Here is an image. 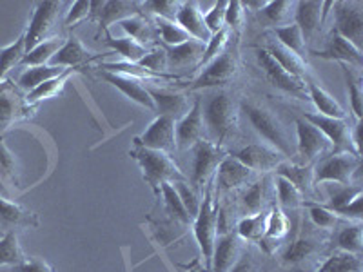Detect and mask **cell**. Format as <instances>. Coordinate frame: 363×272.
Returning <instances> with one entry per match:
<instances>
[{
    "label": "cell",
    "instance_id": "33",
    "mask_svg": "<svg viewBox=\"0 0 363 272\" xmlns=\"http://www.w3.org/2000/svg\"><path fill=\"white\" fill-rule=\"evenodd\" d=\"M267 216L269 212L260 210L256 215H249L240 218L236 223V234L242 242H252V244H260L262 238L265 236V229H267Z\"/></svg>",
    "mask_w": 363,
    "mask_h": 272
},
{
    "label": "cell",
    "instance_id": "58",
    "mask_svg": "<svg viewBox=\"0 0 363 272\" xmlns=\"http://www.w3.org/2000/svg\"><path fill=\"white\" fill-rule=\"evenodd\" d=\"M225 9L227 2H216V4H213V8L203 15V22H206L211 35L218 33V31H222V29L225 28Z\"/></svg>",
    "mask_w": 363,
    "mask_h": 272
},
{
    "label": "cell",
    "instance_id": "59",
    "mask_svg": "<svg viewBox=\"0 0 363 272\" xmlns=\"http://www.w3.org/2000/svg\"><path fill=\"white\" fill-rule=\"evenodd\" d=\"M89 15H91L89 0H77V2L71 4L66 18H64V28H74V26L80 24L82 21L89 18Z\"/></svg>",
    "mask_w": 363,
    "mask_h": 272
},
{
    "label": "cell",
    "instance_id": "24",
    "mask_svg": "<svg viewBox=\"0 0 363 272\" xmlns=\"http://www.w3.org/2000/svg\"><path fill=\"white\" fill-rule=\"evenodd\" d=\"M38 225L40 222L35 212L26 209L21 203L0 196V227H4L6 232L15 231V229H33Z\"/></svg>",
    "mask_w": 363,
    "mask_h": 272
},
{
    "label": "cell",
    "instance_id": "49",
    "mask_svg": "<svg viewBox=\"0 0 363 272\" xmlns=\"http://www.w3.org/2000/svg\"><path fill=\"white\" fill-rule=\"evenodd\" d=\"M155 29L160 35L162 42L165 47H173V45H180L184 42L191 40L189 33L184 31L177 22L173 21H164V18H155Z\"/></svg>",
    "mask_w": 363,
    "mask_h": 272
},
{
    "label": "cell",
    "instance_id": "15",
    "mask_svg": "<svg viewBox=\"0 0 363 272\" xmlns=\"http://www.w3.org/2000/svg\"><path fill=\"white\" fill-rule=\"evenodd\" d=\"M233 157L238 162L249 167L252 173H269V171H277L278 165L285 162L287 158L277 149L269 147L265 144H251L236 151Z\"/></svg>",
    "mask_w": 363,
    "mask_h": 272
},
{
    "label": "cell",
    "instance_id": "20",
    "mask_svg": "<svg viewBox=\"0 0 363 272\" xmlns=\"http://www.w3.org/2000/svg\"><path fill=\"white\" fill-rule=\"evenodd\" d=\"M147 91L153 98L155 113H158V116H167V118L178 122L182 116L189 113V98L184 93L164 89V87H151Z\"/></svg>",
    "mask_w": 363,
    "mask_h": 272
},
{
    "label": "cell",
    "instance_id": "57",
    "mask_svg": "<svg viewBox=\"0 0 363 272\" xmlns=\"http://www.w3.org/2000/svg\"><path fill=\"white\" fill-rule=\"evenodd\" d=\"M142 67H145L151 73L157 74H167L165 71L169 69L167 67V55H165L164 47H155V50H149V53L142 58L140 62Z\"/></svg>",
    "mask_w": 363,
    "mask_h": 272
},
{
    "label": "cell",
    "instance_id": "27",
    "mask_svg": "<svg viewBox=\"0 0 363 272\" xmlns=\"http://www.w3.org/2000/svg\"><path fill=\"white\" fill-rule=\"evenodd\" d=\"M165 55H167V67H177V69H184V67H193L199 66L200 60H202L203 50H206V44L202 42L191 40L184 42L180 45H173V47H165Z\"/></svg>",
    "mask_w": 363,
    "mask_h": 272
},
{
    "label": "cell",
    "instance_id": "48",
    "mask_svg": "<svg viewBox=\"0 0 363 272\" xmlns=\"http://www.w3.org/2000/svg\"><path fill=\"white\" fill-rule=\"evenodd\" d=\"M0 181H6L9 186L18 187V164L11 149L6 145L4 138L0 136Z\"/></svg>",
    "mask_w": 363,
    "mask_h": 272
},
{
    "label": "cell",
    "instance_id": "30",
    "mask_svg": "<svg viewBox=\"0 0 363 272\" xmlns=\"http://www.w3.org/2000/svg\"><path fill=\"white\" fill-rule=\"evenodd\" d=\"M265 51H267V53L271 55V57L274 58V60H277V62L280 64V66L284 67L287 73H291L293 76H296V79L303 80V76L307 74L306 58L298 57L296 53H293L291 50L284 47V45H281L278 40L269 42L267 47H265Z\"/></svg>",
    "mask_w": 363,
    "mask_h": 272
},
{
    "label": "cell",
    "instance_id": "5",
    "mask_svg": "<svg viewBox=\"0 0 363 272\" xmlns=\"http://www.w3.org/2000/svg\"><path fill=\"white\" fill-rule=\"evenodd\" d=\"M362 167V158L352 153H330L322 158L314 167V186L322 183H338V186H352V178Z\"/></svg>",
    "mask_w": 363,
    "mask_h": 272
},
{
    "label": "cell",
    "instance_id": "12",
    "mask_svg": "<svg viewBox=\"0 0 363 272\" xmlns=\"http://www.w3.org/2000/svg\"><path fill=\"white\" fill-rule=\"evenodd\" d=\"M256 58H258V64H260L265 76H267V80L272 86H277L278 89H281L284 93H287V95L294 96V98H309V95H307L306 80L296 79V76H293L291 73H287V71H285L284 67L265 51V47L256 50Z\"/></svg>",
    "mask_w": 363,
    "mask_h": 272
},
{
    "label": "cell",
    "instance_id": "13",
    "mask_svg": "<svg viewBox=\"0 0 363 272\" xmlns=\"http://www.w3.org/2000/svg\"><path fill=\"white\" fill-rule=\"evenodd\" d=\"M303 118L314 125L318 131H322L329 144L333 145V153H354L352 147V131L351 125L347 124L345 120L340 118H329V116H322L318 113H306ZM359 157V154H358Z\"/></svg>",
    "mask_w": 363,
    "mask_h": 272
},
{
    "label": "cell",
    "instance_id": "25",
    "mask_svg": "<svg viewBox=\"0 0 363 272\" xmlns=\"http://www.w3.org/2000/svg\"><path fill=\"white\" fill-rule=\"evenodd\" d=\"M96 55L87 50L84 42L79 37L71 35L67 40H64V45L58 50V53L51 58V66L66 67V69H82L84 64H87L91 58Z\"/></svg>",
    "mask_w": 363,
    "mask_h": 272
},
{
    "label": "cell",
    "instance_id": "26",
    "mask_svg": "<svg viewBox=\"0 0 363 272\" xmlns=\"http://www.w3.org/2000/svg\"><path fill=\"white\" fill-rule=\"evenodd\" d=\"M174 22L184 31H187L191 38L202 42V44H207L211 40V37H213L209 29H207L206 22H203V13L200 11L196 2H182L180 9H178L177 21Z\"/></svg>",
    "mask_w": 363,
    "mask_h": 272
},
{
    "label": "cell",
    "instance_id": "22",
    "mask_svg": "<svg viewBox=\"0 0 363 272\" xmlns=\"http://www.w3.org/2000/svg\"><path fill=\"white\" fill-rule=\"evenodd\" d=\"M215 181L222 191H233L240 189V187L251 183L256 173H252L249 167H245L242 162L236 160L235 157H225L222 164L216 169Z\"/></svg>",
    "mask_w": 363,
    "mask_h": 272
},
{
    "label": "cell",
    "instance_id": "34",
    "mask_svg": "<svg viewBox=\"0 0 363 272\" xmlns=\"http://www.w3.org/2000/svg\"><path fill=\"white\" fill-rule=\"evenodd\" d=\"M277 174L278 176H284L285 180H289L291 183H294V186H296L303 194L309 193V191L314 187L313 183L314 171L311 165L291 164L289 160H285L277 167Z\"/></svg>",
    "mask_w": 363,
    "mask_h": 272
},
{
    "label": "cell",
    "instance_id": "17",
    "mask_svg": "<svg viewBox=\"0 0 363 272\" xmlns=\"http://www.w3.org/2000/svg\"><path fill=\"white\" fill-rule=\"evenodd\" d=\"M203 138H206V124H203L202 102L196 100L191 106L189 113L177 122V147L193 149Z\"/></svg>",
    "mask_w": 363,
    "mask_h": 272
},
{
    "label": "cell",
    "instance_id": "31",
    "mask_svg": "<svg viewBox=\"0 0 363 272\" xmlns=\"http://www.w3.org/2000/svg\"><path fill=\"white\" fill-rule=\"evenodd\" d=\"M140 2H124V0H111V2H104V8L100 11V28L108 33L109 26L120 24L125 18L138 15L140 11Z\"/></svg>",
    "mask_w": 363,
    "mask_h": 272
},
{
    "label": "cell",
    "instance_id": "32",
    "mask_svg": "<svg viewBox=\"0 0 363 272\" xmlns=\"http://www.w3.org/2000/svg\"><path fill=\"white\" fill-rule=\"evenodd\" d=\"M307 95L313 100L314 108L318 109V115L329 116V118L345 120V109H343L342 106H340L338 100L333 98L322 86H318L316 82H307Z\"/></svg>",
    "mask_w": 363,
    "mask_h": 272
},
{
    "label": "cell",
    "instance_id": "46",
    "mask_svg": "<svg viewBox=\"0 0 363 272\" xmlns=\"http://www.w3.org/2000/svg\"><path fill=\"white\" fill-rule=\"evenodd\" d=\"M318 272H363L362 256L336 252L323 261Z\"/></svg>",
    "mask_w": 363,
    "mask_h": 272
},
{
    "label": "cell",
    "instance_id": "41",
    "mask_svg": "<svg viewBox=\"0 0 363 272\" xmlns=\"http://www.w3.org/2000/svg\"><path fill=\"white\" fill-rule=\"evenodd\" d=\"M26 55V38L24 33L13 42V44L0 47V82L6 80V74L13 69L15 66L22 62V58Z\"/></svg>",
    "mask_w": 363,
    "mask_h": 272
},
{
    "label": "cell",
    "instance_id": "37",
    "mask_svg": "<svg viewBox=\"0 0 363 272\" xmlns=\"http://www.w3.org/2000/svg\"><path fill=\"white\" fill-rule=\"evenodd\" d=\"M77 71L79 69L64 71L62 74H58V76H55V79L40 84L37 89H33L31 93H28V95H26V100H28L29 106H37V103L42 102V100H48V98H53V96H57L58 93L64 89V86L67 84V80H69L71 76L77 73Z\"/></svg>",
    "mask_w": 363,
    "mask_h": 272
},
{
    "label": "cell",
    "instance_id": "60",
    "mask_svg": "<svg viewBox=\"0 0 363 272\" xmlns=\"http://www.w3.org/2000/svg\"><path fill=\"white\" fill-rule=\"evenodd\" d=\"M244 2H240V0H233V2H227V9H225V28L233 29L238 28L244 21Z\"/></svg>",
    "mask_w": 363,
    "mask_h": 272
},
{
    "label": "cell",
    "instance_id": "29",
    "mask_svg": "<svg viewBox=\"0 0 363 272\" xmlns=\"http://www.w3.org/2000/svg\"><path fill=\"white\" fill-rule=\"evenodd\" d=\"M291 222L285 215V210L281 207L274 205L267 216V229H265V236L262 238L260 245L265 249V252H272V247L278 245L281 239L289 232Z\"/></svg>",
    "mask_w": 363,
    "mask_h": 272
},
{
    "label": "cell",
    "instance_id": "44",
    "mask_svg": "<svg viewBox=\"0 0 363 272\" xmlns=\"http://www.w3.org/2000/svg\"><path fill=\"white\" fill-rule=\"evenodd\" d=\"M362 223L356 222L352 225L343 227L342 231L336 236V244H338L340 252H345V254H354L362 256L363 244H362Z\"/></svg>",
    "mask_w": 363,
    "mask_h": 272
},
{
    "label": "cell",
    "instance_id": "53",
    "mask_svg": "<svg viewBox=\"0 0 363 272\" xmlns=\"http://www.w3.org/2000/svg\"><path fill=\"white\" fill-rule=\"evenodd\" d=\"M227 42H229V29L227 28H223L222 31H218V33L211 37V40L206 44V50H203L202 60L199 64L200 69L206 67L211 60H215L216 57H220L227 50Z\"/></svg>",
    "mask_w": 363,
    "mask_h": 272
},
{
    "label": "cell",
    "instance_id": "4",
    "mask_svg": "<svg viewBox=\"0 0 363 272\" xmlns=\"http://www.w3.org/2000/svg\"><path fill=\"white\" fill-rule=\"evenodd\" d=\"M220 229V210L215 203L213 196V187L207 183L206 194H203L202 203L196 218L193 220V232L194 239L199 244L200 252L203 258V267L207 272H211V261H213V252H215L216 238H218Z\"/></svg>",
    "mask_w": 363,
    "mask_h": 272
},
{
    "label": "cell",
    "instance_id": "8",
    "mask_svg": "<svg viewBox=\"0 0 363 272\" xmlns=\"http://www.w3.org/2000/svg\"><path fill=\"white\" fill-rule=\"evenodd\" d=\"M60 9H62V2L42 0V2L35 4L31 18H29V26L24 33L26 53L33 50L35 45H38L40 42L51 38L50 35L53 31L55 22L58 21Z\"/></svg>",
    "mask_w": 363,
    "mask_h": 272
},
{
    "label": "cell",
    "instance_id": "9",
    "mask_svg": "<svg viewBox=\"0 0 363 272\" xmlns=\"http://www.w3.org/2000/svg\"><path fill=\"white\" fill-rule=\"evenodd\" d=\"M33 111L35 106H29L18 86H15L11 80L0 82V132L15 122L33 116Z\"/></svg>",
    "mask_w": 363,
    "mask_h": 272
},
{
    "label": "cell",
    "instance_id": "61",
    "mask_svg": "<svg viewBox=\"0 0 363 272\" xmlns=\"http://www.w3.org/2000/svg\"><path fill=\"white\" fill-rule=\"evenodd\" d=\"M15 272H55L50 267V264H45L40 258H26L21 265L13 267Z\"/></svg>",
    "mask_w": 363,
    "mask_h": 272
},
{
    "label": "cell",
    "instance_id": "39",
    "mask_svg": "<svg viewBox=\"0 0 363 272\" xmlns=\"http://www.w3.org/2000/svg\"><path fill=\"white\" fill-rule=\"evenodd\" d=\"M160 194L164 198L165 210L171 218H174L177 222H180L182 225H193V218L189 216L187 209L184 207V202H182L180 194H178L174 183H164L160 187Z\"/></svg>",
    "mask_w": 363,
    "mask_h": 272
},
{
    "label": "cell",
    "instance_id": "28",
    "mask_svg": "<svg viewBox=\"0 0 363 272\" xmlns=\"http://www.w3.org/2000/svg\"><path fill=\"white\" fill-rule=\"evenodd\" d=\"M100 69L102 71H109V73H116V74H124V76H131V79L138 80V82H147V84H164L169 82V80H178L174 74H157L147 71L145 67H142L140 64H133V62H106L100 64Z\"/></svg>",
    "mask_w": 363,
    "mask_h": 272
},
{
    "label": "cell",
    "instance_id": "50",
    "mask_svg": "<svg viewBox=\"0 0 363 272\" xmlns=\"http://www.w3.org/2000/svg\"><path fill=\"white\" fill-rule=\"evenodd\" d=\"M342 69H343V76H345L347 91H349L351 109L356 116V122H358V120H362L363 116V91H362V86H359V79L347 66H343Z\"/></svg>",
    "mask_w": 363,
    "mask_h": 272
},
{
    "label": "cell",
    "instance_id": "51",
    "mask_svg": "<svg viewBox=\"0 0 363 272\" xmlns=\"http://www.w3.org/2000/svg\"><path fill=\"white\" fill-rule=\"evenodd\" d=\"M242 203H244L245 216L256 215L264 210L265 205V180H258L255 183H251L247 191L242 196Z\"/></svg>",
    "mask_w": 363,
    "mask_h": 272
},
{
    "label": "cell",
    "instance_id": "56",
    "mask_svg": "<svg viewBox=\"0 0 363 272\" xmlns=\"http://www.w3.org/2000/svg\"><path fill=\"white\" fill-rule=\"evenodd\" d=\"M174 187H177L178 194H180L184 207L187 209L191 218L194 220L196 218V215H199L200 203H202V198L199 196V191L194 189V187H191L189 181H178V183H174Z\"/></svg>",
    "mask_w": 363,
    "mask_h": 272
},
{
    "label": "cell",
    "instance_id": "42",
    "mask_svg": "<svg viewBox=\"0 0 363 272\" xmlns=\"http://www.w3.org/2000/svg\"><path fill=\"white\" fill-rule=\"evenodd\" d=\"M294 6L296 2H287V0H274V2H267L262 15H264L265 22H269L274 28H281V26L291 24V18L294 17Z\"/></svg>",
    "mask_w": 363,
    "mask_h": 272
},
{
    "label": "cell",
    "instance_id": "63",
    "mask_svg": "<svg viewBox=\"0 0 363 272\" xmlns=\"http://www.w3.org/2000/svg\"><path fill=\"white\" fill-rule=\"evenodd\" d=\"M0 183H2V181H0Z\"/></svg>",
    "mask_w": 363,
    "mask_h": 272
},
{
    "label": "cell",
    "instance_id": "10",
    "mask_svg": "<svg viewBox=\"0 0 363 272\" xmlns=\"http://www.w3.org/2000/svg\"><path fill=\"white\" fill-rule=\"evenodd\" d=\"M335 9V29L340 37L362 50L363 44V6L359 2H333Z\"/></svg>",
    "mask_w": 363,
    "mask_h": 272
},
{
    "label": "cell",
    "instance_id": "18",
    "mask_svg": "<svg viewBox=\"0 0 363 272\" xmlns=\"http://www.w3.org/2000/svg\"><path fill=\"white\" fill-rule=\"evenodd\" d=\"M311 55H314V57L318 58H323V60H333V62L347 64L349 67H356V69H362L363 66L362 50H358L354 44H351L349 40L340 37L336 31H333V33L329 35L325 50L311 51Z\"/></svg>",
    "mask_w": 363,
    "mask_h": 272
},
{
    "label": "cell",
    "instance_id": "62",
    "mask_svg": "<svg viewBox=\"0 0 363 272\" xmlns=\"http://www.w3.org/2000/svg\"><path fill=\"white\" fill-rule=\"evenodd\" d=\"M184 268H186L187 272H207L200 258H194L189 265H184Z\"/></svg>",
    "mask_w": 363,
    "mask_h": 272
},
{
    "label": "cell",
    "instance_id": "14",
    "mask_svg": "<svg viewBox=\"0 0 363 272\" xmlns=\"http://www.w3.org/2000/svg\"><path fill=\"white\" fill-rule=\"evenodd\" d=\"M294 125H296V153L300 157V165H311L316 158L325 154L327 149L330 147L329 140L303 116H298Z\"/></svg>",
    "mask_w": 363,
    "mask_h": 272
},
{
    "label": "cell",
    "instance_id": "45",
    "mask_svg": "<svg viewBox=\"0 0 363 272\" xmlns=\"http://www.w3.org/2000/svg\"><path fill=\"white\" fill-rule=\"evenodd\" d=\"M26 260L24 251L18 244V236L15 231H8L0 238V265L17 267Z\"/></svg>",
    "mask_w": 363,
    "mask_h": 272
},
{
    "label": "cell",
    "instance_id": "16",
    "mask_svg": "<svg viewBox=\"0 0 363 272\" xmlns=\"http://www.w3.org/2000/svg\"><path fill=\"white\" fill-rule=\"evenodd\" d=\"M333 2H313V0H301L294 6V24L300 28L303 40H309L318 33L320 26L329 15Z\"/></svg>",
    "mask_w": 363,
    "mask_h": 272
},
{
    "label": "cell",
    "instance_id": "43",
    "mask_svg": "<svg viewBox=\"0 0 363 272\" xmlns=\"http://www.w3.org/2000/svg\"><path fill=\"white\" fill-rule=\"evenodd\" d=\"M120 28L124 29L125 35L133 40L140 42V44L145 45V42H151L155 38V26L149 24L144 17H142L140 13L138 15H133V17L125 18V21L120 22Z\"/></svg>",
    "mask_w": 363,
    "mask_h": 272
},
{
    "label": "cell",
    "instance_id": "47",
    "mask_svg": "<svg viewBox=\"0 0 363 272\" xmlns=\"http://www.w3.org/2000/svg\"><path fill=\"white\" fill-rule=\"evenodd\" d=\"M274 35H277L278 42L284 47L296 53L298 57L306 58V40H303V35H301L300 28L294 22H291L287 26H281V28H274Z\"/></svg>",
    "mask_w": 363,
    "mask_h": 272
},
{
    "label": "cell",
    "instance_id": "54",
    "mask_svg": "<svg viewBox=\"0 0 363 272\" xmlns=\"http://www.w3.org/2000/svg\"><path fill=\"white\" fill-rule=\"evenodd\" d=\"M140 6H144V9H147L149 13H153L157 18L174 22L182 2H174V0H149V2H144Z\"/></svg>",
    "mask_w": 363,
    "mask_h": 272
},
{
    "label": "cell",
    "instance_id": "35",
    "mask_svg": "<svg viewBox=\"0 0 363 272\" xmlns=\"http://www.w3.org/2000/svg\"><path fill=\"white\" fill-rule=\"evenodd\" d=\"M64 71H67L66 67L51 66V64H45V66H37V67H29V69H26L24 73L18 76L17 86L21 91L31 93V91L37 89L40 84L55 79V76H58V74H62Z\"/></svg>",
    "mask_w": 363,
    "mask_h": 272
},
{
    "label": "cell",
    "instance_id": "2",
    "mask_svg": "<svg viewBox=\"0 0 363 272\" xmlns=\"http://www.w3.org/2000/svg\"><path fill=\"white\" fill-rule=\"evenodd\" d=\"M240 113H244L251 128L265 142V145L277 149L278 153L284 154L285 158L293 157L294 149L293 144H291L289 131L285 129V125L281 124L278 116H274L267 108H264L260 103L251 102V100H242L240 102Z\"/></svg>",
    "mask_w": 363,
    "mask_h": 272
},
{
    "label": "cell",
    "instance_id": "38",
    "mask_svg": "<svg viewBox=\"0 0 363 272\" xmlns=\"http://www.w3.org/2000/svg\"><path fill=\"white\" fill-rule=\"evenodd\" d=\"M106 44H108L111 50H115L118 55H122V57L125 58V62L138 64L142 58L149 53L147 47H145L144 44H140V42L133 40V38L129 37L115 38L111 37L109 31L106 33Z\"/></svg>",
    "mask_w": 363,
    "mask_h": 272
},
{
    "label": "cell",
    "instance_id": "52",
    "mask_svg": "<svg viewBox=\"0 0 363 272\" xmlns=\"http://www.w3.org/2000/svg\"><path fill=\"white\" fill-rule=\"evenodd\" d=\"M314 252H316V245H314L311 239L298 238L294 239L289 247L285 249V252L281 254V260H284L285 264H298V261H303L307 260V258H311Z\"/></svg>",
    "mask_w": 363,
    "mask_h": 272
},
{
    "label": "cell",
    "instance_id": "11",
    "mask_svg": "<svg viewBox=\"0 0 363 272\" xmlns=\"http://www.w3.org/2000/svg\"><path fill=\"white\" fill-rule=\"evenodd\" d=\"M135 147L153 149L162 153H174L177 151V122L167 116H157L149 124V128L135 138Z\"/></svg>",
    "mask_w": 363,
    "mask_h": 272
},
{
    "label": "cell",
    "instance_id": "19",
    "mask_svg": "<svg viewBox=\"0 0 363 272\" xmlns=\"http://www.w3.org/2000/svg\"><path fill=\"white\" fill-rule=\"evenodd\" d=\"M362 200L363 191L359 186H340L336 193L330 194L325 207L338 215L340 218H352L359 222L362 220Z\"/></svg>",
    "mask_w": 363,
    "mask_h": 272
},
{
    "label": "cell",
    "instance_id": "23",
    "mask_svg": "<svg viewBox=\"0 0 363 272\" xmlns=\"http://www.w3.org/2000/svg\"><path fill=\"white\" fill-rule=\"evenodd\" d=\"M100 76H102V79L106 80L108 84H111L113 87H116V89H118L122 95L128 96L131 102L138 103V106L145 108L147 111L155 113L153 98H151V95H149L147 87L142 86V82L131 79V76H124V74L109 73V71H102V73H100Z\"/></svg>",
    "mask_w": 363,
    "mask_h": 272
},
{
    "label": "cell",
    "instance_id": "21",
    "mask_svg": "<svg viewBox=\"0 0 363 272\" xmlns=\"http://www.w3.org/2000/svg\"><path fill=\"white\" fill-rule=\"evenodd\" d=\"M242 258V239L236 232H225L216 238L211 272H231Z\"/></svg>",
    "mask_w": 363,
    "mask_h": 272
},
{
    "label": "cell",
    "instance_id": "40",
    "mask_svg": "<svg viewBox=\"0 0 363 272\" xmlns=\"http://www.w3.org/2000/svg\"><path fill=\"white\" fill-rule=\"evenodd\" d=\"M274 187H277L278 194V207H281V209L294 210L306 203L303 193L289 180H285L284 176H278V174L274 176Z\"/></svg>",
    "mask_w": 363,
    "mask_h": 272
},
{
    "label": "cell",
    "instance_id": "1",
    "mask_svg": "<svg viewBox=\"0 0 363 272\" xmlns=\"http://www.w3.org/2000/svg\"><path fill=\"white\" fill-rule=\"evenodd\" d=\"M206 132L211 142L222 145L238 131L240 102L227 91L213 93L202 108Z\"/></svg>",
    "mask_w": 363,
    "mask_h": 272
},
{
    "label": "cell",
    "instance_id": "55",
    "mask_svg": "<svg viewBox=\"0 0 363 272\" xmlns=\"http://www.w3.org/2000/svg\"><path fill=\"white\" fill-rule=\"evenodd\" d=\"M309 216L314 225L325 229V231L335 229L340 222L338 215H335L333 210L327 209L325 205H320V203H309Z\"/></svg>",
    "mask_w": 363,
    "mask_h": 272
},
{
    "label": "cell",
    "instance_id": "6",
    "mask_svg": "<svg viewBox=\"0 0 363 272\" xmlns=\"http://www.w3.org/2000/svg\"><path fill=\"white\" fill-rule=\"evenodd\" d=\"M191 151H193V164H191L189 183L196 191H202L213 180L218 165L222 164L227 153L222 145L207 140V138L200 140Z\"/></svg>",
    "mask_w": 363,
    "mask_h": 272
},
{
    "label": "cell",
    "instance_id": "3",
    "mask_svg": "<svg viewBox=\"0 0 363 272\" xmlns=\"http://www.w3.org/2000/svg\"><path fill=\"white\" fill-rule=\"evenodd\" d=\"M129 157L140 165L142 178L147 181V186L160 194V187L164 183H178V181H189V178L182 173V169L174 164L171 154L153 151L145 147H133Z\"/></svg>",
    "mask_w": 363,
    "mask_h": 272
},
{
    "label": "cell",
    "instance_id": "7",
    "mask_svg": "<svg viewBox=\"0 0 363 272\" xmlns=\"http://www.w3.org/2000/svg\"><path fill=\"white\" fill-rule=\"evenodd\" d=\"M238 57L233 50H225L215 60H211L206 67H202L200 74L191 82L189 89H209V87H222L231 82L238 74Z\"/></svg>",
    "mask_w": 363,
    "mask_h": 272
},
{
    "label": "cell",
    "instance_id": "36",
    "mask_svg": "<svg viewBox=\"0 0 363 272\" xmlns=\"http://www.w3.org/2000/svg\"><path fill=\"white\" fill-rule=\"evenodd\" d=\"M64 45V40L60 37H51L48 40L40 42L38 45H35L33 50L28 51L22 58V66L26 67H37V66H45V64L51 62V58L58 53V50Z\"/></svg>",
    "mask_w": 363,
    "mask_h": 272
}]
</instances>
